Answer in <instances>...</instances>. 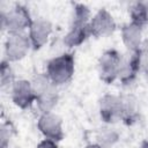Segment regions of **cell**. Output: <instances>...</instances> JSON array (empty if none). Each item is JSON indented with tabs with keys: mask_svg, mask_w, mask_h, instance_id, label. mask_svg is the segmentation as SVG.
<instances>
[{
	"mask_svg": "<svg viewBox=\"0 0 148 148\" xmlns=\"http://www.w3.org/2000/svg\"><path fill=\"white\" fill-rule=\"evenodd\" d=\"M31 84L36 94V105L40 113L53 112L54 108L59 102V91L58 87L53 84L45 73L36 74Z\"/></svg>",
	"mask_w": 148,
	"mask_h": 148,
	"instance_id": "1",
	"label": "cell"
},
{
	"mask_svg": "<svg viewBox=\"0 0 148 148\" xmlns=\"http://www.w3.org/2000/svg\"><path fill=\"white\" fill-rule=\"evenodd\" d=\"M75 72V58L73 53L66 52L49 60L45 74L57 87L69 82Z\"/></svg>",
	"mask_w": 148,
	"mask_h": 148,
	"instance_id": "2",
	"label": "cell"
},
{
	"mask_svg": "<svg viewBox=\"0 0 148 148\" xmlns=\"http://www.w3.org/2000/svg\"><path fill=\"white\" fill-rule=\"evenodd\" d=\"M32 17L29 9L23 5H15L8 12H1L0 23L2 32L7 34H24L31 25Z\"/></svg>",
	"mask_w": 148,
	"mask_h": 148,
	"instance_id": "3",
	"label": "cell"
},
{
	"mask_svg": "<svg viewBox=\"0 0 148 148\" xmlns=\"http://www.w3.org/2000/svg\"><path fill=\"white\" fill-rule=\"evenodd\" d=\"M121 61V54L114 50H105L97 60V72L99 79L106 83L111 84L118 80V72Z\"/></svg>",
	"mask_w": 148,
	"mask_h": 148,
	"instance_id": "4",
	"label": "cell"
},
{
	"mask_svg": "<svg viewBox=\"0 0 148 148\" xmlns=\"http://www.w3.org/2000/svg\"><path fill=\"white\" fill-rule=\"evenodd\" d=\"M123 96L105 94L99 98L98 112L101 119L108 124L112 125L123 119Z\"/></svg>",
	"mask_w": 148,
	"mask_h": 148,
	"instance_id": "5",
	"label": "cell"
},
{
	"mask_svg": "<svg viewBox=\"0 0 148 148\" xmlns=\"http://www.w3.org/2000/svg\"><path fill=\"white\" fill-rule=\"evenodd\" d=\"M5 57L9 62L22 60L31 49L28 35L25 34H8L5 40Z\"/></svg>",
	"mask_w": 148,
	"mask_h": 148,
	"instance_id": "6",
	"label": "cell"
},
{
	"mask_svg": "<svg viewBox=\"0 0 148 148\" xmlns=\"http://www.w3.org/2000/svg\"><path fill=\"white\" fill-rule=\"evenodd\" d=\"M37 128L45 139L56 142L61 141L65 136L62 119L54 112L40 113L37 120Z\"/></svg>",
	"mask_w": 148,
	"mask_h": 148,
	"instance_id": "7",
	"label": "cell"
},
{
	"mask_svg": "<svg viewBox=\"0 0 148 148\" xmlns=\"http://www.w3.org/2000/svg\"><path fill=\"white\" fill-rule=\"evenodd\" d=\"M10 98L14 105L21 110H28L36 103V94L31 81L20 79L14 82L10 88Z\"/></svg>",
	"mask_w": 148,
	"mask_h": 148,
	"instance_id": "8",
	"label": "cell"
},
{
	"mask_svg": "<svg viewBox=\"0 0 148 148\" xmlns=\"http://www.w3.org/2000/svg\"><path fill=\"white\" fill-rule=\"evenodd\" d=\"M116 28L117 24L112 14L105 8L97 10L89 21V31L91 37L99 38L109 36L116 30Z\"/></svg>",
	"mask_w": 148,
	"mask_h": 148,
	"instance_id": "9",
	"label": "cell"
},
{
	"mask_svg": "<svg viewBox=\"0 0 148 148\" xmlns=\"http://www.w3.org/2000/svg\"><path fill=\"white\" fill-rule=\"evenodd\" d=\"M141 50L128 52L125 56H121V61L118 72V80L124 84H131L138 76L141 67Z\"/></svg>",
	"mask_w": 148,
	"mask_h": 148,
	"instance_id": "10",
	"label": "cell"
},
{
	"mask_svg": "<svg viewBox=\"0 0 148 148\" xmlns=\"http://www.w3.org/2000/svg\"><path fill=\"white\" fill-rule=\"evenodd\" d=\"M53 31L52 23L43 17H37L32 20V23L28 30V37L31 44V49L40 50L45 46Z\"/></svg>",
	"mask_w": 148,
	"mask_h": 148,
	"instance_id": "11",
	"label": "cell"
},
{
	"mask_svg": "<svg viewBox=\"0 0 148 148\" xmlns=\"http://www.w3.org/2000/svg\"><path fill=\"white\" fill-rule=\"evenodd\" d=\"M142 30L143 29L141 27H139L132 22L125 23L121 27V30H120L121 40L128 52H134V51L141 50L142 40H143Z\"/></svg>",
	"mask_w": 148,
	"mask_h": 148,
	"instance_id": "12",
	"label": "cell"
},
{
	"mask_svg": "<svg viewBox=\"0 0 148 148\" xmlns=\"http://www.w3.org/2000/svg\"><path fill=\"white\" fill-rule=\"evenodd\" d=\"M89 37H91L89 31V23H71V27L64 37V44L69 49L77 47L82 45Z\"/></svg>",
	"mask_w": 148,
	"mask_h": 148,
	"instance_id": "13",
	"label": "cell"
},
{
	"mask_svg": "<svg viewBox=\"0 0 148 148\" xmlns=\"http://www.w3.org/2000/svg\"><path fill=\"white\" fill-rule=\"evenodd\" d=\"M130 22L141 27L142 29L148 24V5L142 1L133 2L128 9Z\"/></svg>",
	"mask_w": 148,
	"mask_h": 148,
	"instance_id": "14",
	"label": "cell"
},
{
	"mask_svg": "<svg viewBox=\"0 0 148 148\" xmlns=\"http://www.w3.org/2000/svg\"><path fill=\"white\" fill-rule=\"evenodd\" d=\"M119 140V133L111 126L101 128L96 134V143L102 148H112Z\"/></svg>",
	"mask_w": 148,
	"mask_h": 148,
	"instance_id": "15",
	"label": "cell"
},
{
	"mask_svg": "<svg viewBox=\"0 0 148 148\" xmlns=\"http://www.w3.org/2000/svg\"><path fill=\"white\" fill-rule=\"evenodd\" d=\"M123 119L125 124H132L136 120L139 111L136 99L133 96H123Z\"/></svg>",
	"mask_w": 148,
	"mask_h": 148,
	"instance_id": "16",
	"label": "cell"
},
{
	"mask_svg": "<svg viewBox=\"0 0 148 148\" xmlns=\"http://www.w3.org/2000/svg\"><path fill=\"white\" fill-rule=\"evenodd\" d=\"M15 75H14V71L10 66V62L7 61L6 59H3L1 61V68H0V83H1V88L6 89V88H12V86L15 82Z\"/></svg>",
	"mask_w": 148,
	"mask_h": 148,
	"instance_id": "17",
	"label": "cell"
},
{
	"mask_svg": "<svg viewBox=\"0 0 148 148\" xmlns=\"http://www.w3.org/2000/svg\"><path fill=\"white\" fill-rule=\"evenodd\" d=\"M90 18H91V14H90V9L88 8V6H86L84 3H74L71 23L88 24Z\"/></svg>",
	"mask_w": 148,
	"mask_h": 148,
	"instance_id": "18",
	"label": "cell"
},
{
	"mask_svg": "<svg viewBox=\"0 0 148 148\" xmlns=\"http://www.w3.org/2000/svg\"><path fill=\"white\" fill-rule=\"evenodd\" d=\"M15 133L14 126L10 121H2L0 126V147L7 148Z\"/></svg>",
	"mask_w": 148,
	"mask_h": 148,
	"instance_id": "19",
	"label": "cell"
},
{
	"mask_svg": "<svg viewBox=\"0 0 148 148\" xmlns=\"http://www.w3.org/2000/svg\"><path fill=\"white\" fill-rule=\"evenodd\" d=\"M36 148H59L58 142L49 140V139H44L40 142H38V145L36 146Z\"/></svg>",
	"mask_w": 148,
	"mask_h": 148,
	"instance_id": "20",
	"label": "cell"
},
{
	"mask_svg": "<svg viewBox=\"0 0 148 148\" xmlns=\"http://www.w3.org/2000/svg\"><path fill=\"white\" fill-rule=\"evenodd\" d=\"M83 148H102L98 143H96V142H91V143H88V145H86Z\"/></svg>",
	"mask_w": 148,
	"mask_h": 148,
	"instance_id": "21",
	"label": "cell"
},
{
	"mask_svg": "<svg viewBox=\"0 0 148 148\" xmlns=\"http://www.w3.org/2000/svg\"><path fill=\"white\" fill-rule=\"evenodd\" d=\"M139 148H148V140H145L141 142V145L139 146Z\"/></svg>",
	"mask_w": 148,
	"mask_h": 148,
	"instance_id": "22",
	"label": "cell"
}]
</instances>
